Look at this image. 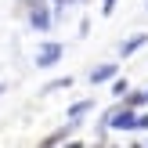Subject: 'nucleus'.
I'll use <instances>...</instances> for the list:
<instances>
[{
  "label": "nucleus",
  "mask_w": 148,
  "mask_h": 148,
  "mask_svg": "<svg viewBox=\"0 0 148 148\" xmlns=\"http://www.w3.org/2000/svg\"><path fill=\"white\" fill-rule=\"evenodd\" d=\"M105 123H108L112 130H137V108L123 105V108H116V112H108Z\"/></svg>",
  "instance_id": "nucleus-1"
},
{
  "label": "nucleus",
  "mask_w": 148,
  "mask_h": 148,
  "mask_svg": "<svg viewBox=\"0 0 148 148\" xmlns=\"http://www.w3.org/2000/svg\"><path fill=\"white\" fill-rule=\"evenodd\" d=\"M62 87H72V76H62V79H51V83L43 87V94H51V90H62Z\"/></svg>",
  "instance_id": "nucleus-7"
},
{
  "label": "nucleus",
  "mask_w": 148,
  "mask_h": 148,
  "mask_svg": "<svg viewBox=\"0 0 148 148\" xmlns=\"http://www.w3.org/2000/svg\"><path fill=\"white\" fill-rule=\"evenodd\" d=\"M116 72H119V65L105 62V65H98V69H90V83H108V79H116Z\"/></svg>",
  "instance_id": "nucleus-4"
},
{
  "label": "nucleus",
  "mask_w": 148,
  "mask_h": 148,
  "mask_svg": "<svg viewBox=\"0 0 148 148\" xmlns=\"http://www.w3.org/2000/svg\"><path fill=\"white\" fill-rule=\"evenodd\" d=\"M62 54H65L62 43H43V47L36 51V65H40V69H51V65L62 62Z\"/></svg>",
  "instance_id": "nucleus-2"
},
{
  "label": "nucleus",
  "mask_w": 148,
  "mask_h": 148,
  "mask_svg": "<svg viewBox=\"0 0 148 148\" xmlns=\"http://www.w3.org/2000/svg\"><path fill=\"white\" fill-rule=\"evenodd\" d=\"M69 4H79V0H54V11H65Z\"/></svg>",
  "instance_id": "nucleus-12"
},
{
  "label": "nucleus",
  "mask_w": 148,
  "mask_h": 148,
  "mask_svg": "<svg viewBox=\"0 0 148 148\" xmlns=\"http://www.w3.org/2000/svg\"><path fill=\"white\" fill-rule=\"evenodd\" d=\"M0 94H4V83H0Z\"/></svg>",
  "instance_id": "nucleus-13"
},
{
  "label": "nucleus",
  "mask_w": 148,
  "mask_h": 148,
  "mask_svg": "<svg viewBox=\"0 0 148 148\" xmlns=\"http://www.w3.org/2000/svg\"><path fill=\"white\" fill-rule=\"evenodd\" d=\"M116 11V0H101V14H112Z\"/></svg>",
  "instance_id": "nucleus-10"
},
{
  "label": "nucleus",
  "mask_w": 148,
  "mask_h": 148,
  "mask_svg": "<svg viewBox=\"0 0 148 148\" xmlns=\"http://www.w3.org/2000/svg\"><path fill=\"white\" fill-rule=\"evenodd\" d=\"M145 101H148V90H137V94H130V98H127V105H130V108H141Z\"/></svg>",
  "instance_id": "nucleus-8"
},
{
  "label": "nucleus",
  "mask_w": 148,
  "mask_h": 148,
  "mask_svg": "<svg viewBox=\"0 0 148 148\" xmlns=\"http://www.w3.org/2000/svg\"><path fill=\"white\" fill-rule=\"evenodd\" d=\"M90 108H94V105H90V101H76V105H72V108H69V119H76V123H79V119H83V116H87V112H90Z\"/></svg>",
  "instance_id": "nucleus-6"
},
{
  "label": "nucleus",
  "mask_w": 148,
  "mask_h": 148,
  "mask_svg": "<svg viewBox=\"0 0 148 148\" xmlns=\"http://www.w3.org/2000/svg\"><path fill=\"white\" fill-rule=\"evenodd\" d=\"M145 43H148V33H137V36H130V40H123V43H119V54H123V58H130L134 51H141Z\"/></svg>",
  "instance_id": "nucleus-5"
},
{
  "label": "nucleus",
  "mask_w": 148,
  "mask_h": 148,
  "mask_svg": "<svg viewBox=\"0 0 148 148\" xmlns=\"http://www.w3.org/2000/svg\"><path fill=\"white\" fill-rule=\"evenodd\" d=\"M79 4H87V0H79Z\"/></svg>",
  "instance_id": "nucleus-14"
},
{
  "label": "nucleus",
  "mask_w": 148,
  "mask_h": 148,
  "mask_svg": "<svg viewBox=\"0 0 148 148\" xmlns=\"http://www.w3.org/2000/svg\"><path fill=\"white\" fill-rule=\"evenodd\" d=\"M112 94H116V98H123V94H127V79H116V83H112Z\"/></svg>",
  "instance_id": "nucleus-9"
},
{
  "label": "nucleus",
  "mask_w": 148,
  "mask_h": 148,
  "mask_svg": "<svg viewBox=\"0 0 148 148\" xmlns=\"http://www.w3.org/2000/svg\"><path fill=\"white\" fill-rule=\"evenodd\" d=\"M29 25H33V29H40V33H47V29L54 25V18H51V11H47V7H33V11H29Z\"/></svg>",
  "instance_id": "nucleus-3"
},
{
  "label": "nucleus",
  "mask_w": 148,
  "mask_h": 148,
  "mask_svg": "<svg viewBox=\"0 0 148 148\" xmlns=\"http://www.w3.org/2000/svg\"><path fill=\"white\" fill-rule=\"evenodd\" d=\"M137 130H148V112H137Z\"/></svg>",
  "instance_id": "nucleus-11"
}]
</instances>
